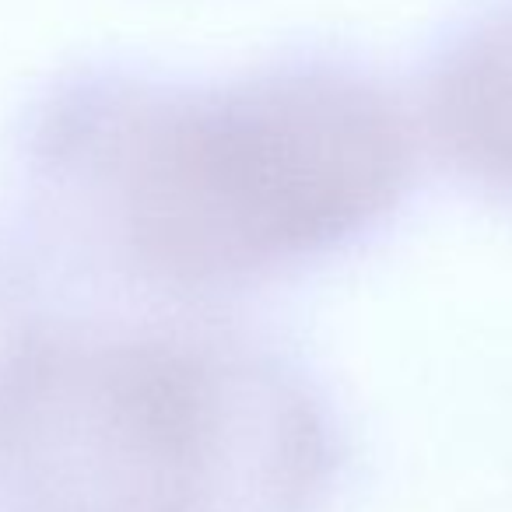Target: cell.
Segmentation results:
<instances>
[{"label":"cell","mask_w":512,"mask_h":512,"mask_svg":"<svg viewBox=\"0 0 512 512\" xmlns=\"http://www.w3.org/2000/svg\"><path fill=\"white\" fill-rule=\"evenodd\" d=\"M428 109L463 169L512 190V0L484 8L449 39L428 81Z\"/></svg>","instance_id":"cell-3"},{"label":"cell","mask_w":512,"mask_h":512,"mask_svg":"<svg viewBox=\"0 0 512 512\" xmlns=\"http://www.w3.org/2000/svg\"><path fill=\"white\" fill-rule=\"evenodd\" d=\"M218 369L137 341L43 344L0 372L11 512H207L218 505Z\"/></svg>","instance_id":"cell-2"},{"label":"cell","mask_w":512,"mask_h":512,"mask_svg":"<svg viewBox=\"0 0 512 512\" xmlns=\"http://www.w3.org/2000/svg\"><path fill=\"white\" fill-rule=\"evenodd\" d=\"M67 127L99 144L123 239L183 285L246 278L376 221L407 179V130L372 81L281 67L207 92L102 88Z\"/></svg>","instance_id":"cell-1"}]
</instances>
